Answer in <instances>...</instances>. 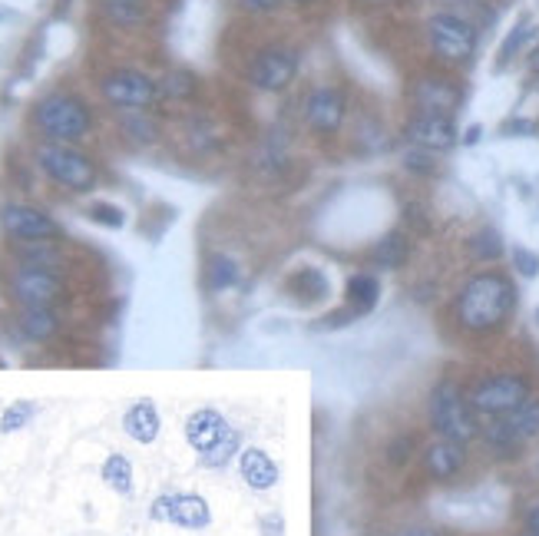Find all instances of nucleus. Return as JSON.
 Here are the masks:
<instances>
[{
    "label": "nucleus",
    "instance_id": "f8f14e48",
    "mask_svg": "<svg viewBox=\"0 0 539 536\" xmlns=\"http://www.w3.org/2000/svg\"><path fill=\"white\" fill-rule=\"evenodd\" d=\"M149 520L156 523H173L183 530H206L212 523L209 500L199 493H163L149 507Z\"/></svg>",
    "mask_w": 539,
    "mask_h": 536
},
{
    "label": "nucleus",
    "instance_id": "6ab92c4d",
    "mask_svg": "<svg viewBox=\"0 0 539 536\" xmlns=\"http://www.w3.org/2000/svg\"><path fill=\"white\" fill-rule=\"evenodd\" d=\"M122 431L136 444H153L163 431V417H159L153 401H136V404L122 414Z\"/></svg>",
    "mask_w": 539,
    "mask_h": 536
},
{
    "label": "nucleus",
    "instance_id": "8fccbe9b",
    "mask_svg": "<svg viewBox=\"0 0 539 536\" xmlns=\"http://www.w3.org/2000/svg\"><path fill=\"white\" fill-rule=\"evenodd\" d=\"M288 4H295V7H308V4H314V0H288Z\"/></svg>",
    "mask_w": 539,
    "mask_h": 536
},
{
    "label": "nucleus",
    "instance_id": "3c124183",
    "mask_svg": "<svg viewBox=\"0 0 539 536\" xmlns=\"http://www.w3.org/2000/svg\"><path fill=\"white\" fill-rule=\"evenodd\" d=\"M536 321H539V308H536Z\"/></svg>",
    "mask_w": 539,
    "mask_h": 536
},
{
    "label": "nucleus",
    "instance_id": "f03ea898",
    "mask_svg": "<svg viewBox=\"0 0 539 536\" xmlns=\"http://www.w3.org/2000/svg\"><path fill=\"white\" fill-rule=\"evenodd\" d=\"M34 126L44 136V143H83L93 133V113L87 100L70 90H53L40 96L34 106Z\"/></svg>",
    "mask_w": 539,
    "mask_h": 536
},
{
    "label": "nucleus",
    "instance_id": "1a4fd4ad",
    "mask_svg": "<svg viewBox=\"0 0 539 536\" xmlns=\"http://www.w3.org/2000/svg\"><path fill=\"white\" fill-rule=\"evenodd\" d=\"M301 120L314 136H338L344 120H348V93L341 87H328V83H318L305 93L301 100Z\"/></svg>",
    "mask_w": 539,
    "mask_h": 536
},
{
    "label": "nucleus",
    "instance_id": "c85d7f7f",
    "mask_svg": "<svg viewBox=\"0 0 539 536\" xmlns=\"http://www.w3.org/2000/svg\"><path fill=\"white\" fill-rule=\"evenodd\" d=\"M100 477H103V484L110 490L122 493V497H130L132 493V464L130 457H122V454H110L103 460V467H100Z\"/></svg>",
    "mask_w": 539,
    "mask_h": 536
},
{
    "label": "nucleus",
    "instance_id": "2f4dec72",
    "mask_svg": "<svg viewBox=\"0 0 539 536\" xmlns=\"http://www.w3.org/2000/svg\"><path fill=\"white\" fill-rule=\"evenodd\" d=\"M103 14L120 27H132L146 20V10L140 7V0H106Z\"/></svg>",
    "mask_w": 539,
    "mask_h": 536
},
{
    "label": "nucleus",
    "instance_id": "58836bf2",
    "mask_svg": "<svg viewBox=\"0 0 539 536\" xmlns=\"http://www.w3.org/2000/svg\"><path fill=\"white\" fill-rule=\"evenodd\" d=\"M281 4H288V0H235V7L242 10V14H255V17H261V14H275Z\"/></svg>",
    "mask_w": 539,
    "mask_h": 536
},
{
    "label": "nucleus",
    "instance_id": "0eeeda50",
    "mask_svg": "<svg viewBox=\"0 0 539 536\" xmlns=\"http://www.w3.org/2000/svg\"><path fill=\"white\" fill-rule=\"evenodd\" d=\"M301 70V50L291 44H269L261 47L248 63V83L259 93H281L295 83Z\"/></svg>",
    "mask_w": 539,
    "mask_h": 536
},
{
    "label": "nucleus",
    "instance_id": "79ce46f5",
    "mask_svg": "<svg viewBox=\"0 0 539 536\" xmlns=\"http://www.w3.org/2000/svg\"><path fill=\"white\" fill-rule=\"evenodd\" d=\"M407 450H410V437H404V441L394 444V447H391V460H394V464H400V460L407 457Z\"/></svg>",
    "mask_w": 539,
    "mask_h": 536
},
{
    "label": "nucleus",
    "instance_id": "20e7f679",
    "mask_svg": "<svg viewBox=\"0 0 539 536\" xmlns=\"http://www.w3.org/2000/svg\"><path fill=\"white\" fill-rule=\"evenodd\" d=\"M427 417H430V427H434L444 441L470 444L480 434L477 411L470 407L467 394L460 391L457 381H440V384H434L430 401H427Z\"/></svg>",
    "mask_w": 539,
    "mask_h": 536
},
{
    "label": "nucleus",
    "instance_id": "c9c22d12",
    "mask_svg": "<svg viewBox=\"0 0 539 536\" xmlns=\"http://www.w3.org/2000/svg\"><path fill=\"white\" fill-rule=\"evenodd\" d=\"M90 219L96 225H103V229H122L126 225V212L120 206H113V202H93L90 206Z\"/></svg>",
    "mask_w": 539,
    "mask_h": 536
},
{
    "label": "nucleus",
    "instance_id": "c756f323",
    "mask_svg": "<svg viewBox=\"0 0 539 536\" xmlns=\"http://www.w3.org/2000/svg\"><path fill=\"white\" fill-rule=\"evenodd\" d=\"M506 424L513 427L523 441L539 437V398H526L516 411H510V414H506Z\"/></svg>",
    "mask_w": 539,
    "mask_h": 536
},
{
    "label": "nucleus",
    "instance_id": "bb28decb",
    "mask_svg": "<svg viewBox=\"0 0 539 536\" xmlns=\"http://www.w3.org/2000/svg\"><path fill=\"white\" fill-rule=\"evenodd\" d=\"M235 454H242V434L235 431V427H228L209 450H202L199 464L209 470H222V467H228V460H232Z\"/></svg>",
    "mask_w": 539,
    "mask_h": 536
},
{
    "label": "nucleus",
    "instance_id": "a878e982",
    "mask_svg": "<svg viewBox=\"0 0 539 536\" xmlns=\"http://www.w3.org/2000/svg\"><path fill=\"white\" fill-rule=\"evenodd\" d=\"M17 262L20 265H30V268H50V272H60L63 262H67V252L60 249V242H20Z\"/></svg>",
    "mask_w": 539,
    "mask_h": 536
},
{
    "label": "nucleus",
    "instance_id": "aec40b11",
    "mask_svg": "<svg viewBox=\"0 0 539 536\" xmlns=\"http://www.w3.org/2000/svg\"><path fill=\"white\" fill-rule=\"evenodd\" d=\"M202 282L209 292H228L242 282V268L226 252H209L206 255V268H202Z\"/></svg>",
    "mask_w": 539,
    "mask_h": 536
},
{
    "label": "nucleus",
    "instance_id": "49530a36",
    "mask_svg": "<svg viewBox=\"0 0 539 536\" xmlns=\"http://www.w3.org/2000/svg\"><path fill=\"white\" fill-rule=\"evenodd\" d=\"M480 133H483V130H480V126H470L467 136H463V143H467V146H473V143H477V139H480Z\"/></svg>",
    "mask_w": 539,
    "mask_h": 536
},
{
    "label": "nucleus",
    "instance_id": "423d86ee",
    "mask_svg": "<svg viewBox=\"0 0 539 536\" xmlns=\"http://www.w3.org/2000/svg\"><path fill=\"white\" fill-rule=\"evenodd\" d=\"M96 87L113 110H149L153 103H159V80H153L136 67L110 70L100 77Z\"/></svg>",
    "mask_w": 539,
    "mask_h": 536
},
{
    "label": "nucleus",
    "instance_id": "09e8293b",
    "mask_svg": "<svg viewBox=\"0 0 539 536\" xmlns=\"http://www.w3.org/2000/svg\"><path fill=\"white\" fill-rule=\"evenodd\" d=\"M530 70H533V73H536V77H539V47H536V50H533V57H530Z\"/></svg>",
    "mask_w": 539,
    "mask_h": 536
},
{
    "label": "nucleus",
    "instance_id": "72a5a7b5",
    "mask_svg": "<svg viewBox=\"0 0 539 536\" xmlns=\"http://www.w3.org/2000/svg\"><path fill=\"white\" fill-rule=\"evenodd\" d=\"M354 139H357V146L365 149V153H377V149L387 146V130H384L377 120H365V123H357Z\"/></svg>",
    "mask_w": 539,
    "mask_h": 536
},
{
    "label": "nucleus",
    "instance_id": "6e6552de",
    "mask_svg": "<svg viewBox=\"0 0 539 536\" xmlns=\"http://www.w3.org/2000/svg\"><path fill=\"white\" fill-rule=\"evenodd\" d=\"M526 398H530V381L520 378V374H493V378H483L467 394L470 407L477 414H487V417H506Z\"/></svg>",
    "mask_w": 539,
    "mask_h": 536
},
{
    "label": "nucleus",
    "instance_id": "4468645a",
    "mask_svg": "<svg viewBox=\"0 0 539 536\" xmlns=\"http://www.w3.org/2000/svg\"><path fill=\"white\" fill-rule=\"evenodd\" d=\"M410 100L417 113H434V116H453L463 100V90L447 77H420L410 87Z\"/></svg>",
    "mask_w": 539,
    "mask_h": 536
},
{
    "label": "nucleus",
    "instance_id": "f3484780",
    "mask_svg": "<svg viewBox=\"0 0 539 536\" xmlns=\"http://www.w3.org/2000/svg\"><path fill=\"white\" fill-rule=\"evenodd\" d=\"M381 302V282H377L375 272H354L344 285V308H348L354 318H365L371 315Z\"/></svg>",
    "mask_w": 539,
    "mask_h": 536
},
{
    "label": "nucleus",
    "instance_id": "cd10ccee",
    "mask_svg": "<svg viewBox=\"0 0 539 536\" xmlns=\"http://www.w3.org/2000/svg\"><path fill=\"white\" fill-rule=\"evenodd\" d=\"M480 434H483V441L493 454H516L526 444L513 427L506 424V417H493L487 427H480Z\"/></svg>",
    "mask_w": 539,
    "mask_h": 536
},
{
    "label": "nucleus",
    "instance_id": "4be33fe9",
    "mask_svg": "<svg viewBox=\"0 0 539 536\" xmlns=\"http://www.w3.org/2000/svg\"><path fill=\"white\" fill-rule=\"evenodd\" d=\"M120 130H122V136L130 139V143H136V146H156L159 136H163L159 120L156 116H149L146 110H122Z\"/></svg>",
    "mask_w": 539,
    "mask_h": 536
},
{
    "label": "nucleus",
    "instance_id": "a18cd8bd",
    "mask_svg": "<svg viewBox=\"0 0 539 536\" xmlns=\"http://www.w3.org/2000/svg\"><path fill=\"white\" fill-rule=\"evenodd\" d=\"M526 527H530V533L539 536V503L530 510V517H526Z\"/></svg>",
    "mask_w": 539,
    "mask_h": 536
},
{
    "label": "nucleus",
    "instance_id": "de8ad7c7",
    "mask_svg": "<svg viewBox=\"0 0 539 536\" xmlns=\"http://www.w3.org/2000/svg\"><path fill=\"white\" fill-rule=\"evenodd\" d=\"M400 536H437L434 530H404Z\"/></svg>",
    "mask_w": 539,
    "mask_h": 536
},
{
    "label": "nucleus",
    "instance_id": "ea45409f",
    "mask_svg": "<svg viewBox=\"0 0 539 536\" xmlns=\"http://www.w3.org/2000/svg\"><path fill=\"white\" fill-rule=\"evenodd\" d=\"M404 166H407L410 173H434L437 169L430 153H424V149H410L407 156H404Z\"/></svg>",
    "mask_w": 539,
    "mask_h": 536
},
{
    "label": "nucleus",
    "instance_id": "5701e85b",
    "mask_svg": "<svg viewBox=\"0 0 539 536\" xmlns=\"http://www.w3.org/2000/svg\"><path fill=\"white\" fill-rule=\"evenodd\" d=\"M407 259H410V242L404 232H387L384 239H377L375 249L367 252V262L375 268H387V272L400 268Z\"/></svg>",
    "mask_w": 539,
    "mask_h": 536
},
{
    "label": "nucleus",
    "instance_id": "7c9ffc66",
    "mask_svg": "<svg viewBox=\"0 0 539 536\" xmlns=\"http://www.w3.org/2000/svg\"><path fill=\"white\" fill-rule=\"evenodd\" d=\"M470 252H473L477 262H496L503 255V239H500L496 229H480V232L470 239Z\"/></svg>",
    "mask_w": 539,
    "mask_h": 536
},
{
    "label": "nucleus",
    "instance_id": "c03bdc74",
    "mask_svg": "<svg viewBox=\"0 0 539 536\" xmlns=\"http://www.w3.org/2000/svg\"><path fill=\"white\" fill-rule=\"evenodd\" d=\"M357 7H391V4H400V0H351Z\"/></svg>",
    "mask_w": 539,
    "mask_h": 536
},
{
    "label": "nucleus",
    "instance_id": "9b49d317",
    "mask_svg": "<svg viewBox=\"0 0 539 536\" xmlns=\"http://www.w3.org/2000/svg\"><path fill=\"white\" fill-rule=\"evenodd\" d=\"M10 295L24 308H53L67 298V282L60 278V272H50V268L17 265L10 275Z\"/></svg>",
    "mask_w": 539,
    "mask_h": 536
},
{
    "label": "nucleus",
    "instance_id": "e433bc0d",
    "mask_svg": "<svg viewBox=\"0 0 539 536\" xmlns=\"http://www.w3.org/2000/svg\"><path fill=\"white\" fill-rule=\"evenodd\" d=\"M185 136H189V143H192V149H196V153H206V149L218 146V133L209 130V126H206L202 120H189V126H185Z\"/></svg>",
    "mask_w": 539,
    "mask_h": 536
},
{
    "label": "nucleus",
    "instance_id": "a211bd4d",
    "mask_svg": "<svg viewBox=\"0 0 539 536\" xmlns=\"http://www.w3.org/2000/svg\"><path fill=\"white\" fill-rule=\"evenodd\" d=\"M463 460H467L463 444L444 441V437L424 450V470L434 477V480H450V477H457L463 470Z\"/></svg>",
    "mask_w": 539,
    "mask_h": 536
},
{
    "label": "nucleus",
    "instance_id": "f704fd0d",
    "mask_svg": "<svg viewBox=\"0 0 539 536\" xmlns=\"http://www.w3.org/2000/svg\"><path fill=\"white\" fill-rule=\"evenodd\" d=\"M530 37H533V24H530V20H520V24L510 30V37L503 40V47H500V60H496V67H506V63L513 60Z\"/></svg>",
    "mask_w": 539,
    "mask_h": 536
},
{
    "label": "nucleus",
    "instance_id": "37998d69",
    "mask_svg": "<svg viewBox=\"0 0 539 536\" xmlns=\"http://www.w3.org/2000/svg\"><path fill=\"white\" fill-rule=\"evenodd\" d=\"M503 133H533V123H526V120H513V123H506Z\"/></svg>",
    "mask_w": 539,
    "mask_h": 536
},
{
    "label": "nucleus",
    "instance_id": "b1692460",
    "mask_svg": "<svg viewBox=\"0 0 539 536\" xmlns=\"http://www.w3.org/2000/svg\"><path fill=\"white\" fill-rule=\"evenodd\" d=\"M285 288L291 295H295L298 302H322V298H328L331 285H328V278H324L322 268H298L295 275L288 278Z\"/></svg>",
    "mask_w": 539,
    "mask_h": 536
},
{
    "label": "nucleus",
    "instance_id": "473e14b6",
    "mask_svg": "<svg viewBox=\"0 0 539 536\" xmlns=\"http://www.w3.org/2000/svg\"><path fill=\"white\" fill-rule=\"evenodd\" d=\"M37 414V404L34 401H17V404H10L0 417V431L4 434H14V431H24Z\"/></svg>",
    "mask_w": 539,
    "mask_h": 536
},
{
    "label": "nucleus",
    "instance_id": "4c0bfd02",
    "mask_svg": "<svg viewBox=\"0 0 539 536\" xmlns=\"http://www.w3.org/2000/svg\"><path fill=\"white\" fill-rule=\"evenodd\" d=\"M513 265H516V272L526 275V278L539 275V255L536 252H530V249H513Z\"/></svg>",
    "mask_w": 539,
    "mask_h": 536
},
{
    "label": "nucleus",
    "instance_id": "412c9836",
    "mask_svg": "<svg viewBox=\"0 0 539 536\" xmlns=\"http://www.w3.org/2000/svg\"><path fill=\"white\" fill-rule=\"evenodd\" d=\"M202 90V80L185 67H173L165 70L163 80H159V100H169V103H189L196 100Z\"/></svg>",
    "mask_w": 539,
    "mask_h": 536
},
{
    "label": "nucleus",
    "instance_id": "f257e3e1",
    "mask_svg": "<svg viewBox=\"0 0 539 536\" xmlns=\"http://www.w3.org/2000/svg\"><path fill=\"white\" fill-rule=\"evenodd\" d=\"M516 308V288L503 272H480L457 295V321L467 331H496Z\"/></svg>",
    "mask_w": 539,
    "mask_h": 536
},
{
    "label": "nucleus",
    "instance_id": "39448f33",
    "mask_svg": "<svg viewBox=\"0 0 539 536\" xmlns=\"http://www.w3.org/2000/svg\"><path fill=\"white\" fill-rule=\"evenodd\" d=\"M424 30L434 57L450 63V67L470 63V57L477 50V27L470 24L467 17H460V14H453V10H440L434 17H427Z\"/></svg>",
    "mask_w": 539,
    "mask_h": 536
},
{
    "label": "nucleus",
    "instance_id": "ddd939ff",
    "mask_svg": "<svg viewBox=\"0 0 539 536\" xmlns=\"http://www.w3.org/2000/svg\"><path fill=\"white\" fill-rule=\"evenodd\" d=\"M404 139L424 153H447L457 146V126L453 116H434V113H414L404 126Z\"/></svg>",
    "mask_w": 539,
    "mask_h": 536
},
{
    "label": "nucleus",
    "instance_id": "7ed1b4c3",
    "mask_svg": "<svg viewBox=\"0 0 539 536\" xmlns=\"http://www.w3.org/2000/svg\"><path fill=\"white\" fill-rule=\"evenodd\" d=\"M34 163L53 186L77 192V196L96 189V179H100V169H96L93 159L70 143H40L34 149Z\"/></svg>",
    "mask_w": 539,
    "mask_h": 536
},
{
    "label": "nucleus",
    "instance_id": "393cba45",
    "mask_svg": "<svg viewBox=\"0 0 539 536\" xmlns=\"http://www.w3.org/2000/svg\"><path fill=\"white\" fill-rule=\"evenodd\" d=\"M17 325L30 341H50L60 331V315L53 308H24L17 315Z\"/></svg>",
    "mask_w": 539,
    "mask_h": 536
},
{
    "label": "nucleus",
    "instance_id": "a19ab883",
    "mask_svg": "<svg viewBox=\"0 0 539 536\" xmlns=\"http://www.w3.org/2000/svg\"><path fill=\"white\" fill-rule=\"evenodd\" d=\"M351 321H354V315H351L348 308H338V312L324 315L318 328H344V325H351Z\"/></svg>",
    "mask_w": 539,
    "mask_h": 536
},
{
    "label": "nucleus",
    "instance_id": "dca6fc26",
    "mask_svg": "<svg viewBox=\"0 0 539 536\" xmlns=\"http://www.w3.org/2000/svg\"><path fill=\"white\" fill-rule=\"evenodd\" d=\"M238 470H242L245 484L259 493L271 490V487L279 484V464L271 460L269 450H261V447H245L242 454H238Z\"/></svg>",
    "mask_w": 539,
    "mask_h": 536
},
{
    "label": "nucleus",
    "instance_id": "603ef678",
    "mask_svg": "<svg viewBox=\"0 0 539 536\" xmlns=\"http://www.w3.org/2000/svg\"><path fill=\"white\" fill-rule=\"evenodd\" d=\"M530 536H536V533H530Z\"/></svg>",
    "mask_w": 539,
    "mask_h": 536
},
{
    "label": "nucleus",
    "instance_id": "9d476101",
    "mask_svg": "<svg viewBox=\"0 0 539 536\" xmlns=\"http://www.w3.org/2000/svg\"><path fill=\"white\" fill-rule=\"evenodd\" d=\"M0 225L7 239H17V242H60L63 239V225L30 202H7L0 209Z\"/></svg>",
    "mask_w": 539,
    "mask_h": 536
},
{
    "label": "nucleus",
    "instance_id": "2eb2a0df",
    "mask_svg": "<svg viewBox=\"0 0 539 536\" xmlns=\"http://www.w3.org/2000/svg\"><path fill=\"white\" fill-rule=\"evenodd\" d=\"M226 431H228V421L218 414L216 407H199V411H192V414L185 417V441H189V447L196 450V454L209 450Z\"/></svg>",
    "mask_w": 539,
    "mask_h": 536
}]
</instances>
